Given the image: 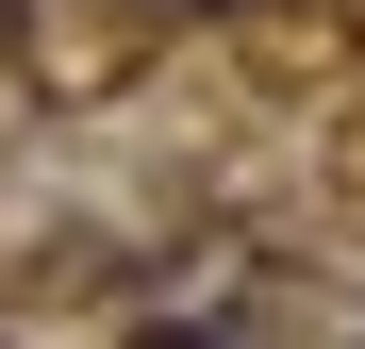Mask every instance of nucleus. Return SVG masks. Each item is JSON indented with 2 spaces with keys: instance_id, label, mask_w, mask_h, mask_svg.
Masks as SVG:
<instances>
[{
  "instance_id": "f257e3e1",
  "label": "nucleus",
  "mask_w": 365,
  "mask_h": 349,
  "mask_svg": "<svg viewBox=\"0 0 365 349\" xmlns=\"http://www.w3.org/2000/svg\"><path fill=\"white\" fill-rule=\"evenodd\" d=\"M133 349H216V333H133Z\"/></svg>"
}]
</instances>
